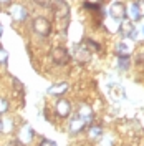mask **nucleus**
<instances>
[{"instance_id": "f257e3e1", "label": "nucleus", "mask_w": 144, "mask_h": 146, "mask_svg": "<svg viewBox=\"0 0 144 146\" xmlns=\"http://www.w3.org/2000/svg\"><path fill=\"white\" fill-rule=\"evenodd\" d=\"M52 10H53L55 18L60 22V25L63 30H66L68 27V20H70V7L65 0H55L52 3Z\"/></svg>"}, {"instance_id": "f03ea898", "label": "nucleus", "mask_w": 144, "mask_h": 146, "mask_svg": "<svg viewBox=\"0 0 144 146\" xmlns=\"http://www.w3.org/2000/svg\"><path fill=\"white\" fill-rule=\"evenodd\" d=\"M32 28H33V32H35L36 35L40 36H48L52 33V30H53V25H52V22L45 17H36L33 22H32Z\"/></svg>"}, {"instance_id": "7ed1b4c3", "label": "nucleus", "mask_w": 144, "mask_h": 146, "mask_svg": "<svg viewBox=\"0 0 144 146\" xmlns=\"http://www.w3.org/2000/svg\"><path fill=\"white\" fill-rule=\"evenodd\" d=\"M91 55H93V52H91L90 48L86 46V43H85V42H81V43H78V45H75L73 56H75V60H76L80 65L88 63V62L91 60Z\"/></svg>"}, {"instance_id": "20e7f679", "label": "nucleus", "mask_w": 144, "mask_h": 146, "mask_svg": "<svg viewBox=\"0 0 144 146\" xmlns=\"http://www.w3.org/2000/svg\"><path fill=\"white\" fill-rule=\"evenodd\" d=\"M50 58H52V62L55 65H60V66H63L70 62V53H68V50L63 48V46H55L52 48V52H50Z\"/></svg>"}, {"instance_id": "39448f33", "label": "nucleus", "mask_w": 144, "mask_h": 146, "mask_svg": "<svg viewBox=\"0 0 144 146\" xmlns=\"http://www.w3.org/2000/svg\"><path fill=\"white\" fill-rule=\"evenodd\" d=\"M9 13H10V17L13 18L15 22H18V23L25 22L28 18V10H27V7L22 5V3H12L9 7Z\"/></svg>"}, {"instance_id": "423d86ee", "label": "nucleus", "mask_w": 144, "mask_h": 146, "mask_svg": "<svg viewBox=\"0 0 144 146\" xmlns=\"http://www.w3.org/2000/svg\"><path fill=\"white\" fill-rule=\"evenodd\" d=\"M109 17L116 22H121L123 18L126 17V5L123 2H114L109 7Z\"/></svg>"}, {"instance_id": "0eeeda50", "label": "nucleus", "mask_w": 144, "mask_h": 146, "mask_svg": "<svg viewBox=\"0 0 144 146\" xmlns=\"http://www.w3.org/2000/svg\"><path fill=\"white\" fill-rule=\"evenodd\" d=\"M55 111H56L58 116L66 118V116H70V113H71V103L68 100H65V98H60V100L56 101V105H55Z\"/></svg>"}, {"instance_id": "6e6552de", "label": "nucleus", "mask_w": 144, "mask_h": 146, "mask_svg": "<svg viewBox=\"0 0 144 146\" xmlns=\"http://www.w3.org/2000/svg\"><path fill=\"white\" fill-rule=\"evenodd\" d=\"M119 32L124 38H136L137 36V30L134 28V22H131V20L123 22L121 27H119Z\"/></svg>"}, {"instance_id": "1a4fd4ad", "label": "nucleus", "mask_w": 144, "mask_h": 146, "mask_svg": "<svg viewBox=\"0 0 144 146\" xmlns=\"http://www.w3.org/2000/svg\"><path fill=\"white\" fill-rule=\"evenodd\" d=\"M86 126H88V123L81 118V116L75 115V116H73V119L70 121V133H71V135H78V133H80V131H83Z\"/></svg>"}, {"instance_id": "9d476101", "label": "nucleus", "mask_w": 144, "mask_h": 146, "mask_svg": "<svg viewBox=\"0 0 144 146\" xmlns=\"http://www.w3.org/2000/svg\"><path fill=\"white\" fill-rule=\"evenodd\" d=\"M32 138H33V129L28 126V125H22L20 128V136H18V141L22 143V145H27L32 141Z\"/></svg>"}, {"instance_id": "9b49d317", "label": "nucleus", "mask_w": 144, "mask_h": 146, "mask_svg": "<svg viewBox=\"0 0 144 146\" xmlns=\"http://www.w3.org/2000/svg\"><path fill=\"white\" fill-rule=\"evenodd\" d=\"M78 116H81V118L85 119L88 125H91L93 123V110H91V106H88V105H80V108H78V113H76Z\"/></svg>"}, {"instance_id": "f8f14e48", "label": "nucleus", "mask_w": 144, "mask_h": 146, "mask_svg": "<svg viewBox=\"0 0 144 146\" xmlns=\"http://www.w3.org/2000/svg\"><path fill=\"white\" fill-rule=\"evenodd\" d=\"M66 90H68L66 83H55V85H52L48 88V95H52V96H61Z\"/></svg>"}, {"instance_id": "ddd939ff", "label": "nucleus", "mask_w": 144, "mask_h": 146, "mask_svg": "<svg viewBox=\"0 0 144 146\" xmlns=\"http://www.w3.org/2000/svg\"><path fill=\"white\" fill-rule=\"evenodd\" d=\"M126 17H129L131 22H137V20H141L139 10H137V7H136V2L134 3H131L129 7H126Z\"/></svg>"}, {"instance_id": "4468645a", "label": "nucleus", "mask_w": 144, "mask_h": 146, "mask_svg": "<svg viewBox=\"0 0 144 146\" xmlns=\"http://www.w3.org/2000/svg\"><path fill=\"white\" fill-rule=\"evenodd\" d=\"M101 135H103V128L98 126V125H91L90 129H88L90 139H98V138H101Z\"/></svg>"}, {"instance_id": "2eb2a0df", "label": "nucleus", "mask_w": 144, "mask_h": 146, "mask_svg": "<svg viewBox=\"0 0 144 146\" xmlns=\"http://www.w3.org/2000/svg\"><path fill=\"white\" fill-rule=\"evenodd\" d=\"M116 52H118V56H129V53H131V46L127 45L126 42H121V43H118L116 46Z\"/></svg>"}, {"instance_id": "dca6fc26", "label": "nucleus", "mask_w": 144, "mask_h": 146, "mask_svg": "<svg viewBox=\"0 0 144 146\" xmlns=\"http://www.w3.org/2000/svg\"><path fill=\"white\" fill-rule=\"evenodd\" d=\"M118 66L121 70H127L129 68V56H118Z\"/></svg>"}, {"instance_id": "f3484780", "label": "nucleus", "mask_w": 144, "mask_h": 146, "mask_svg": "<svg viewBox=\"0 0 144 146\" xmlns=\"http://www.w3.org/2000/svg\"><path fill=\"white\" fill-rule=\"evenodd\" d=\"M83 42H85V43H86V46H88V48H90L91 52H99V50H101V46H99L98 43H96V42H94V40H91V38H85V40H83Z\"/></svg>"}, {"instance_id": "a211bd4d", "label": "nucleus", "mask_w": 144, "mask_h": 146, "mask_svg": "<svg viewBox=\"0 0 144 146\" xmlns=\"http://www.w3.org/2000/svg\"><path fill=\"white\" fill-rule=\"evenodd\" d=\"M10 108V103L9 100H5V98H0V115H3V113H7Z\"/></svg>"}, {"instance_id": "6ab92c4d", "label": "nucleus", "mask_w": 144, "mask_h": 146, "mask_svg": "<svg viewBox=\"0 0 144 146\" xmlns=\"http://www.w3.org/2000/svg\"><path fill=\"white\" fill-rule=\"evenodd\" d=\"M38 7H43V9H46V7H52V0H33Z\"/></svg>"}, {"instance_id": "aec40b11", "label": "nucleus", "mask_w": 144, "mask_h": 146, "mask_svg": "<svg viewBox=\"0 0 144 146\" xmlns=\"http://www.w3.org/2000/svg\"><path fill=\"white\" fill-rule=\"evenodd\" d=\"M13 86H15V90H17L20 95H23V85L18 82L17 78H13Z\"/></svg>"}, {"instance_id": "412c9836", "label": "nucleus", "mask_w": 144, "mask_h": 146, "mask_svg": "<svg viewBox=\"0 0 144 146\" xmlns=\"http://www.w3.org/2000/svg\"><path fill=\"white\" fill-rule=\"evenodd\" d=\"M136 7H137L139 15H141V18H143L144 17V0H137V2H136Z\"/></svg>"}, {"instance_id": "4be33fe9", "label": "nucleus", "mask_w": 144, "mask_h": 146, "mask_svg": "<svg viewBox=\"0 0 144 146\" xmlns=\"http://www.w3.org/2000/svg\"><path fill=\"white\" fill-rule=\"evenodd\" d=\"M7 60H9V53H7V52L0 46V63H5Z\"/></svg>"}, {"instance_id": "5701e85b", "label": "nucleus", "mask_w": 144, "mask_h": 146, "mask_svg": "<svg viewBox=\"0 0 144 146\" xmlns=\"http://www.w3.org/2000/svg\"><path fill=\"white\" fill-rule=\"evenodd\" d=\"M40 146H56V143H55V141H52V139H42Z\"/></svg>"}, {"instance_id": "b1692460", "label": "nucleus", "mask_w": 144, "mask_h": 146, "mask_svg": "<svg viewBox=\"0 0 144 146\" xmlns=\"http://www.w3.org/2000/svg\"><path fill=\"white\" fill-rule=\"evenodd\" d=\"M137 63H144V53L137 55Z\"/></svg>"}, {"instance_id": "393cba45", "label": "nucleus", "mask_w": 144, "mask_h": 146, "mask_svg": "<svg viewBox=\"0 0 144 146\" xmlns=\"http://www.w3.org/2000/svg\"><path fill=\"white\" fill-rule=\"evenodd\" d=\"M10 146H23V145H22V143H20V141L17 139V141H13V143H12Z\"/></svg>"}, {"instance_id": "a878e982", "label": "nucleus", "mask_w": 144, "mask_h": 146, "mask_svg": "<svg viewBox=\"0 0 144 146\" xmlns=\"http://www.w3.org/2000/svg\"><path fill=\"white\" fill-rule=\"evenodd\" d=\"M10 0H0V5H9Z\"/></svg>"}, {"instance_id": "bb28decb", "label": "nucleus", "mask_w": 144, "mask_h": 146, "mask_svg": "<svg viewBox=\"0 0 144 146\" xmlns=\"http://www.w3.org/2000/svg\"><path fill=\"white\" fill-rule=\"evenodd\" d=\"M2 129H3V123H2V119H0V133H2Z\"/></svg>"}, {"instance_id": "cd10ccee", "label": "nucleus", "mask_w": 144, "mask_h": 146, "mask_svg": "<svg viewBox=\"0 0 144 146\" xmlns=\"http://www.w3.org/2000/svg\"><path fill=\"white\" fill-rule=\"evenodd\" d=\"M2 32H3V28H2V25H0V36H2Z\"/></svg>"}, {"instance_id": "c85d7f7f", "label": "nucleus", "mask_w": 144, "mask_h": 146, "mask_svg": "<svg viewBox=\"0 0 144 146\" xmlns=\"http://www.w3.org/2000/svg\"><path fill=\"white\" fill-rule=\"evenodd\" d=\"M141 32H143V36H144V27H143V30H141Z\"/></svg>"}]
</instances>
